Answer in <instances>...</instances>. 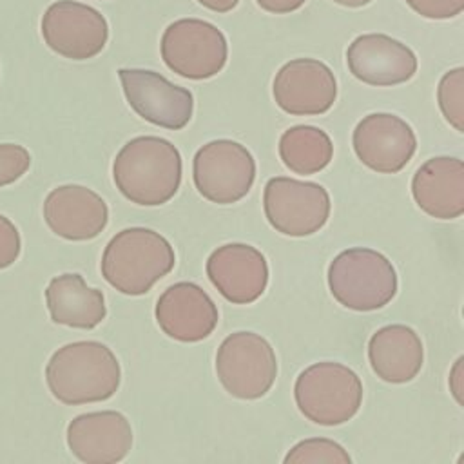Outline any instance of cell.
Returning a JSON list of instances; mask_svg holds the SVG:
<instances>
[{"label": "cell", "instance_id": "cell-15", "mask_svg": "<svg viewBox=\"0 0 464 464\" xmlns=\"http://www.w3.org/2000/svg\"><path fill=\"white\" fill-rule=\"evenodd\" d=\"M346 63L357 80L375 87L404 83L417 72L415 53L382 33L357 36L346 49Z\"/></svg>", "mask_w": 464, "mask_h": 464}, {"label": "cell", "instance_id": "cell-30", "mask_svg": "<svg viewBox=\"0 0 464 464\" xmlns=\"http://www.w3.org/2000/svg\"><path fill=\"white\" fill-rule=\"evenodd\" d=\"M334 2L343 7H362V5L370 4L372 0H334Z\"/></svg>", "mask_w": 464, "mask_h": 464}, {"label": "cell", "instance_id": "cell-27", "mask_svg": "<svg viewBox=\"0 0 464 464\" xmlns=\"http://www.w3.org/2000/svg\"><path fill=\"white\" fill-rule=\"evenodd\" d=\"M20 248L22 239L18 228L9 218L0 214V270L11 266L18 259Z\"/></svg>", "mask_w": 464, "mask_h": 464}, {"label": "cell", "instance_id": "cell-20", "mask_svg": "<svg viewBox=\"0 0 464 464\" xmlns=\"http://www.w3.org/2000/svg\"><path fill=\"white\" fill-rule=\"evenodd\" d=\"M368 361L373 373L384 382H410L422 368V341L406 324H386L370 337Z\"/></svg>", "mask_w": 464, "mask_h": 464}, {"label": "cell", "instance_id": "cell-3", "mask_svg": "<svg viewBox=\"0 0 464 464\" xmlns=\"http://www.w3.org/2000/svg\"><path fill=\"white\" fill-rule=\"evenodd\" d=\"M174 248L160 232L130 227L111 237L100 266L112 288L125 295H143L174 268Z\"/></svg>", "mask_w": 464, "mask_h": 464}, {"label": "cell", "instance_id": "cell-25", "mask_svg": "<svg viewBox=\"0 0 464 464\" xmlns=\"http://www.w3.org/2000/svg\"><path fill=\"white\" fill-rule=\"evenodd\" d=\"M31 167V154L16 143H0V187L20 179Z\"/></svg>", "mask_w": 464, "mask_h": 464}, {"label": "cell", "instance_id": "cell-29", "mask_svg": "<svg viewBox=\"0 0 464 464\" xmlns=\"http://www.w3.org/2000/svg\"><path fill=\"white\" fill-rule=\"evenodd\" d=\"M203 7L210 9V11H216V13H228L232 11L239 0H198Z\"/></svg>", "mask_w": 464, "mask_h": 464}, {"label": "cell", "instance_id": "cell-5", "mask_svg": "<svg viewBox=\"0 0 464 464\" xmlns=\"http://www.w3.org/2000/svg\"><path fill=\"white\" fill-rule=\"evenodd\" d=\"M294 397L299 411L321 426L350 420L362 402L359 375L341 362H315L295 379Z\"/></svg>", "mask_w": 464, "mask_h": 464}, {"label": "cell", "instance_id": "cell-28", "mask_svg": "<svg viewBox=\"0 0 464 464\" xmlns=\"http://www.w3.org/2000/svg\"><path fill=\"white\" fill-rule=\"evenodd\" d=\"M257 5L274 14H286L299 9L306 0H256Z\"/></svg>", "mask_w": 464, "mask_h": 464}, {"label": "cell", "instance_id": "cell-16", "mask_svg": "<svg viewBox=\"0 0 464 464\" xmlns=\"http://www.w3.org/2000/svg\"><path fill=\"white\" fill-rule=\"evenodd\" d=\"M156 323L174 341L198 343L207 339L218 326V306L196 283L179 281L170 285L156 303Z\"/></svg>", "mask_w": 464, "mask_h": 464}, {"label": "cell", "instance_id": "cell-23", "mask_svg": "<svg viewBox=\"0 0 464 464\" xmlns=\"http://www.w3.org/2000/svg\"><path fill=\"white\" fill-rule=\"evenodd\" d=\"M439 107L448 120L459 132H464V69L455 67L448 71L437 89Z\"/></svg>", "mask_w": 464, "mask_h": 464}, {"label": "cell", "instance_id": "cell-24", "mask_svg": "<svg viewBox=\"0 0 464 464\" xmlns=\"http://www.w3.org/2000/svg\"><path fill=\"white\" fill-rule=\"evenodd\" d=\"M350 455L348 451L330 440V439H323V437H315V439H304L301 442H297L285 457V462H295V464H306V462H328V464H350Z\"/></svg>", "mask_w": 464, "mask_h": 464}, {"label": "cell", "instance_id": "cell-19", "mask_svg": "<svg viewBox=\"0 0 464 464\" xmlns=\"http://www.w3.org/2000/svg\"><path fill=\"white\" fill-rule=\"evenodd\" d=\"M417 207L437 219H455L464 212V163L459 158L426 160L411 179Z\"/></svg>", "mask_w": 464, "mask_h": 464}, {"label": "cell", "instance_id": "cell-2", "mask_svg": "<svg viewBox=\"0 0 464 464\" xmlns=\"http://www.w3.org/2000/svg\"><path fill=\"white\" fill-rule=\"evenodd\" d=\"M116 188L141 207H158L174 198L181 183V154L165 138L129 140L112 161Z\"/></svg>", "mask_w": 464, "mask_h": 464}, {"label": "cell", "instance_id": "cell-12", "mask_svg": "<svg viewBox=\"0 0 464 464\" xmlns=\"http://www.w3.org/2000/svg\"><path fill=\"white\" fill-rule=\"evenodd\" d=\"M272 94L277 107L286 114L317 116L334 105L337 80L324 62L295 58L276 72Z\"/></svg>", "mask_w": 464, "mask_h": 464}, {"label": "cell", "instance_id": "cell-8", "mask_svg": "<svg viewBox=\"0 0 464 464\" xmlns=\"http://www.w3.org/2000/svg\"><path fill=\"white\" fill-rule=\"evenodd\" d=\"M192 178L205 199L230 205L250 192L256 179V161L245 145L234 140H214L194 154Z\"/></svg>", "mask_w": 464, "mask_h": 464}, {"label": "cell", "instance_id": "cell-26", "mask_svg": "<svg viewBox=\"0 0 464 464\" xmlns=\"http://www.w3.org/2000/svg\"><path fill=\"white\" fill-rule=\"evenodd\" d=\"M406 4L420 16L431 20H446L464 11V0H406Z\"/></svg>", "mask_w": 464, "mask_h": 464}, {"label": "cell", "instance_id": "cell-4", "mask_svg": "<svg viewBox=\"0 0 464 464\" xmlns=\"http://www.w3.org/2000/svg\"><path fill=\"white\" fill-rule=\"evenodd\" d=\"M328 286L334 299L355 312L386 306L397 294V272L392 261L372 248H348L328 266Z\"/></svg>", "mask_w": 464, "mask_h": 464}, {"label": "cell", "instance_id": "cell-13", "mask_svg": "<svg viewBox=\"0 0 464 464\" xmlns=\"http://www.w3.org/2000/svg\"><path fill=\"white\" fill-rule=\"evenodd\" d=\"M352 143L361 163L379 174L402 170L417 149L410 123L390 112L364 116L353 129Z\"/></svg>", "mask_w": 464, "mask_h": 464}, {"label": "cell", "instance_id": "cell-11", "mask_svg": "<svg viewBox=\"0 0 464 464\" xmlns=\"http://www.w3.org/2000/svg\"><path fill=\"white\" fill-rule=\"evenodd\" d=\"M118 76L127 103L145 121L169 130H179L190 121L194 96L188 89L149 69H120Z\"/></svg>", "mask_w": 464, "mask_h": 464}, {"label": "cell", "instance_id": "cell-1", "mask_svg": "<svg viewBox=\"0 0 464 464\" xmlns=\"http://www.w3.org/2000/svg\"><path fill=\"white\" fill-rule=\"evenodd\" d=\"M120 381V362L100 341L69 343L58 348L45 366L51 395L67 406L107 401L118 392Z\"/></svg>", "mask_w": 464, "mask_h": 464}, {"label": "cell", "instance_id": "cell-10", "mask_svg": "<svg viewBox=\"0 0 464 464\" xmlns=\"http://www.w3.org/2000/svg\"><path fill=\"white\" fill-rule=\"evenodd\" d=\"M40 27L47 47L69 60H89L100 54L109 38L105 16L76 0L53 2Z\"/></svg>", "mask_w": 464, "mask_h": 464}, {"label": "cell", "instance_id": "cell-21", "mask_svg": "<svg viewBox=\"0 0 464 464\" xmlns=\"http://www.w3.org/2000/svg\"><path fill=\"white\" fill-rule=\"evenodd\" d=\"M51 321L69 328L92 330L105 315V297L98 288L87 286L80 274H60L45 288Z\"/></svg>", "mask_w": 464, "mask_h": 464}, {"label": "cell", "instance_id": "cell-7", "mask_svg": "<svg viewBox=\"0 0 464 464\" xmlns=\"http://www.w3.org/2000/svg\"><path fill=\"white\" fill-rule=\"evenodd\" d=\"M160 51L163 63L187 80L216 76L228 58L225 34L201 18H179L167 25Z\"/></svg>", "mask_w": 464, "mask_h": 464}, {"label": "cell", "instance_id": "cell-18", "mask_svg": "<svg viewBox=\"0 0 464 464\" xmlns=\"http://www.w3.org/2000/svg\"><path fill=\"white\" fill-rule=\"evenodd\" d=\"M67 446L85 464H114L130 451L132 430L120 411L82 413L67 426Z\"/></svg>", "mask_w": 464, "mask_h": 464}, {"label": "cell", "instance_id": "cell-6", "mask_svg": "<svg viewBox=\"0 0 464 464\" xmlns=\"http://www.w3.org/2000/svg\"><path fill=\"white\" fill-rule=\"evenodd\" d=\"M216 373L232 397L259 399L272 388L277 375L274 348L259 334L234 332L218 348Z\"/></svg>", "mask_w": 464, "mask_h": 464}, {"label": "cell", "instance_id": "cell-14", "mask_svg": "<svg viewBox=\"0 0 464 464\" xmlns=\"http://www.w3.org/2000/svg\"><path fill=\"white\" fill-rule=\"evenodd\" d=\"M207 276L227 301L248 304L266 290L268 263L252 245L227 243L208 256Z\"/></svg>", "mask_w": 464, "mask_h": 464}, {"label": "cell", "instance_id": "cell-17", "mask_svg": "<svg viewBox=\"0 0 464 464\" xmlns=\"http://www.w3.org/2000/svg\"><path fill=\"white\" fill-rule=\"evenodd\" d=\"M44 219L51 232L67 241H89L107 227L109 207L83 185H60L45 196Z\"/></svg>", "mask_w": 464, "mask_h": 464}, {"label": "cell", "instance_id": "cell-22", "mask_svg": "<svg viewBox=\"0 0 464 464\" xmlns=\"http://www.w3.org/2000/svg\"><path fill=\"white\" fill-rule=\"evenodd\" d=\"M279 156L286 169L308 176L332 161L334 145L324 130L314 125H294L279 138Z\"/></svg>", "mask_w": 464, "mask_h": 464}, {"label": "cell", "instance_id": "cell-9", "mask_svg": "<svg viewBox=\"0 0 464 464\" xmlns=\"http://www.w3.org/2000/svg\"><path fill=\"white\" fill-rule=\"evenodd\" d=\"M263 208L268 223L279 234L304 237L326 225L330 196L319 183L276 176L265 185Z\"/></svg>", "mask_w": 464, "mask_h": 464}]
</instances>
